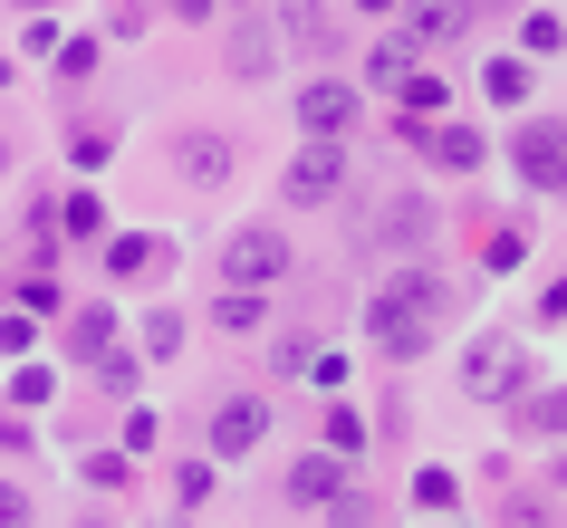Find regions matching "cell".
Segmentation results:
<instances>
[{
    "label": "cell",
    "mask_w": 567,
    "mask_h": 528,
    "mask_svg": "<svg viewBox=\"0 0 567 528\" xmlns=\"http://www.w3.org/2000/svg\"><path fill=\"white\" fill-rule=\"evenodd\" d=\"M433 318H443V269H404L394 289L365 298V337L385 355H423L433 346Z\"/></svg>",
    "instance_id": "6da1fadb"
},
{
    "label": "cell",
    "mask_w": 567,
    "mask_h": 528,
    "mask_svg": "<svg viewBox=\"0 0 567 528\" xmlns=\"http://www.w3.org/2000/svg\"><path fill=\"white\" fill-rule=\"evenodd\" d=\"M289 231H269V221H250V231H231L221 240V279L231 289H269V279H289Z\"/></svg>",
    "instance_id": "7a4b0ae2"
},
{
    "label": "cell",
    "mask_w": 567,
    "mask_h": 528,
    "mask_svg": "<svg viewBox=\"0 0 567 528\" xmlns=\"http://www.w3.org/2000/svg\"><path fill=\"white\" fill-rule=\"evenodd\" d=\"M509 154H519V174H529L538 193H567V125L529 116V125H519V145H509Z\"/></svg>",
    "instance_id": "3957f363"
},
{
    "label": "cell",
    "mask_w": 567,
    "mask_h": 528,
    "mask_svg": "<svg viewBox=\"0 0 567 528\" xmlns=\"http://www.w3.org/2000/svg\"><path fill=\"white\" fill-rule=\"evenodd\" d=\"M357 116H365V96H357V87H337V77H318V87H299V125L318 135V145H337V135H347Z\"/></svg>",
    "instance_id": "277c9868"
},
{
    "label": "cell",
    "mask_w": 567,
    "mask_h": 528,
    "mask_svg": "<svg viewBox=\"0 0 567 528\" xmlns=\"http://www.w3.org/2000/svg\"><path fill=\"white\" fill-rule=\"evenodd\" d=\"M519 375H529V355L509 346V337H481V346L462 355V384H472V394H509Z\"/></svg>",
    "instance_id": "5b68a950"
},
{
    "label": "cell",
    "mask_w": 567,
    "mask_h": 528,
    "mask_svg": "<svg viewBox=\"0 0 567 528\" xmlns=\"http://www.w3.org/2000/svg\"><path fill=\"white\" fill-rule=\"evenodd\" d=\"M347 193V154L337 145H308L299 164H289V203H337Z\"/></svg>",
    "instance_id": "8992f818"
},
{
    "label": "cell",
    "mask_w": 567,
    "mask_h": 528,
    "mask_svg": "<svg viewBox=\"0 0 567 528\" xmlns=\"http://www.w3.org/2000/svg\"><path fill=\"white\" fill-rule=\"evenodd\" d=\"M260 433H269V413L240 394V404H221L212 413V462H240V452H260Z\"/></svg>",
    "instance_id": "52a82bcc"
},
{
    "label": "cell",
    "mask_w": 567,
    "mask_h": 528,
    "mask_svg": "<svg viewBox=\"0 0 567 528\" xmlns=\"http://www.w3.org/2000/svg\"><path fill=\"white\" fill-rule=\"evenodd\" d=\"M462 20H472V0H414L404 10V39L414 49H443V39H462Z\"/></svg>",
    "instance_id": "ba28073f"
},
{
    "label": "cell",
    "mask_w": 567,
    "mask_h": 528,
    "mask_svg": "<svg viewBox=\"0 0 567 528\" xmlns=\"http://www.w3.org/2000/svg\"><path fill=\"white\" fill-rule=\"evenodd\" d=\"M279 39L308 49V59H328V49H337V20L318 10V0H289V10H279Z\"/></svg>",
    "instance_id": "9c48e42d"
},
{
    "label": "cell",
    "mask_w": 567,
    "mask_h": 528,
    "mask_svg": "<svg viewBox=\"0 0 567 528\" xmlns=\"http://www.w3.org/2000/svg\"><path fill=\"white\" fill-rule=\"evenodd\" d=\"M221 59H231V77H269V59H279V30H260V20H240Z\"/></svg>",
    "instance_id": "30bf717a"
},
{
    "label": "cell",
    "mask_w": 567,
    "mask_h": 528,
    "mask_svg": "<svg viewBox=\"0 0 567 528\" xmlns=\"http://www.w3.org/2000/svg\"><path fill=\"white\" fill-rule=\"evenodd\" d=\"M289 499H299V509H328V499H337V452H308V462H289Z\"/></svg>",
    "instance_id": "8fae6325"
},
{
    "label": "cell",
    "mask_w": 567,
    "mask_h": 528,
    "mask_svg": "<svg viewBox=\"0 0 567 528\" xmlns=\"http://www.w3.org/2000/svg\"><path fill=\"white\" fill-rule=\"evenodd\" d=\"M174 164H183V183H221L231 174V145H221V135H183Z\"/></svg>",
    "instance_id": "7c38bea8"
},
{
    "label": "cell",
    "mask_w": 567,
    "mask_h": 528,
    "mask_svg": "<svg viewBox=\"0 0 567 528\" xmlns=\"http://www.w3.org/2000/svg\"><path fill=\"white\" fill-rule=\"evenodd\" d=\"M106 346H116V318H106V308H78V318H68V355H87V365H96Z\"/></svg>",
    "instance_id": "4fadbf2b"
},
{
    "label": "cell",
    "mask_w": 567,
    "mask_h": 528,
    "mask_svg": "<svg viewBox=\"0 0 567 528\" xmlns=\"http://www.w3.org/2000/svg\"><path fill=\"white\" fill-rule=\"evenodd\" d=\"M423 145H433V164H452V174H472V164H481V135H472V125H433Z\"/></svg>",
    "instance_id": "5bb4252c"
},
{
    "label": "cell",
    "mask_w": 567,
    "mask_h": 528,
    "mask_svg": "<svg viewBox=\"0 0 567 528\" xmlns=\"http://www.w3.org/2000/svg\"><path fill=\"white\" fill-rule=\"evenodd\" d=\"M365 77H375V87H404V77H414V39H385V49L365 59Z\"/></svg>",
    "instance_id": "9a60e30c"
},
{
    "label": "cell",
    "mask_w": 567,
    "mask_h": 528,
    "mask_svg": "<svg viewBox=\"0 0 567 528\" xmlns=\"http://www.w3.org/2000/svg\"><path fill=\"white\" fill-rule=\"evenodd\" d=\"M106 260H116L125 279H154V269L174 260V250H164V240H116V250H106Z\"/></svg>",
    "instance_id": "2e32d148"
},
{
    "label": "cell",
    "mask_w": 567,
    "mask_h": 528,
    "mask_svg": "<svg viewBox=\"0 0 567 528\" xmlns=\"http://www.w3.org/2000/svg\"><path fill=\"white\" fill-rule=\"evenodd\" d=\"M519 49H529V59H548V49H567L558 10H529V20H519Z\"/></svg>",
    "instance_id": "e0dca14e"
},
{
    "label": "cell",
    "mask_w": 567,
    "mask_h": 528,
    "mask_svg": "<svg viewBox=\"0 0 567 528\" xmlns=\"http://www.w3.org/2000/svg\"><path fill=\"white\" fill-rule=\"evenodd\" d=\"M491 96L501 106H529V59H491Z\"/></svg>",
    "instance_id": "ac0fdd59"
},
{
    "label": "cell",
    "mask_w": 567,
    "mask_h": 528,
    "mask_svg": "<svg viewBox=\"0 0 567 528\" xmlns=\"http://www.w3.org/2000/svg\"><path fill=\"white\" fill-rule=\"evenodd\" d=\"M404 106H414V116H452V87L443 77H404Z\"/></svg>",
    "instance_id": "d6986e66"
},
{
    "label": "cell",
    "mask_w": 567,
    "mask_h": 528,
    "mask_svg": "<svg viewBox=\"0 0 567 528\" xmlns=\"http://www.w3.org/2000/svg\"><path fill=\"white\" fill-rule=\"evenodd\" d=\"M414 499H423V509H452V499H462V480H452V470H423Z\"/></svg>",
    "instance_id": "ffe728a7"
},
{
    "label": "cell",
    "mask_w": 567,
    "mask_h": 528,
    "mask_svg": "<svg viewBox=\"0 0 567 528\" xmlns=\"http://www.w3.org/2000/svg\"><path fill=\"white\" fill-rule=\"evenodd\" d=\"M145 355H183V318H145Z\"/></svg>",
    "instance_id": "44dd1931"
},
{
    "label": "cell",
    "mask_w": 567,
    "mask_h": 528,
    "mask_svg": "<svg viewBox=\"0 0 567 528\" xmlns=\"http://www.w3.org/2000/svg\"><path fill=\"white\" fill-rule=\"evenodd\" d=\"M269 365H279V375H308L318 355H308V337H279V346H269Z\"/></svg>",
    "instance_id": "7402d4cb"
},
{
    "label": "cell",
    "mask_w": 567,
    "mask_h": 528,
    "mask_svg": "<svg viewBox=\"0 0 567 528\" xmlns=\"http://www.w3.org/2000/svg\"><path fill=\"white\" fill-rule=\"evenodd\" d=\"M96 221H106V211H96V193H68V231L96 240Z\"/></svg>",
    "instance_id": "603a6c76"
},
{
    "label": "cell",
    "mask_w": 567,
    "mask_h": 528,
    "mask_svg": "<svg viewBox=\"0 0 567 528\" xmlns=\"http://www.w3.org/2000/svg\"><path fill=\"white\" fill-rule=\"evenodd\" d=\"M0 528H30V499L10 490V480H0Z\"/></svg>",
    "instance_id": "cb8c5ba5"
},
{
    "label": "cell",
    "mask_w": 567,
    "mask_h": 528,
    "mask_svg": "<svg viewBox=\"0 0 567 528\" xmlns=\"http://www.w3.org/2000/svg\"><path fill=\"white\" fill-rule=\"evenodd\" d=\"M174 10H183V20H212V0H174Z\"/></svg>",
    "instance_id": "d4e9b609"
},
{
    "label": "cell",
    "mask_w": 567,
    "mask_h": 528,
    "mask_svg": "<svg viewBox=\"0 0 567 528\" xmlns=\"http://www.w3.org/2000/svg\"><path fill=\"white\" fill-rule=\"evenodd\" d=\"M0 174H10V145H0Z\"/></svg>",
    "instance_id": "484cf974"
}]
</instances>
